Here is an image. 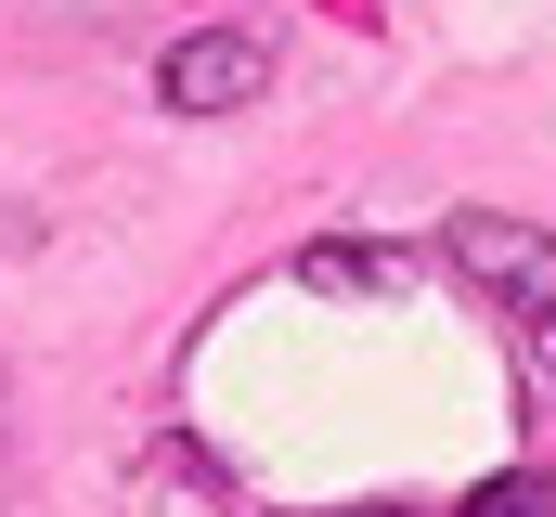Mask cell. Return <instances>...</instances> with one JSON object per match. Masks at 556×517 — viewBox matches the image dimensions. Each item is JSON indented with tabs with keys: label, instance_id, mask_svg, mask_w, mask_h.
I'll list each match as a JSON object with an SVG mask.
<instances>
[{
	"label": "cell",
	"instance_id": "obj_3",
	"mask_svg": "<svg viewBox=\"0 0 556 517\" xmlns=\"http://www.w3.org/2000/svg\"><path fill=\"white\" fill-rule=\"evenodd\" d=\"M453 517H556V466H505V479H479Z\"/></svg>",
	"mask_w": 556,
	"mask_h": 517
},
{
	"label": "cell",
	"instance_id": "obj_1",
	"mask_svg": "<svg viewBox=\"0 0 556 517\" xmlns=\"http://www.w3.org/2000/svg\"><path fill=\"white\" fill-rule=\"evenodd\" d=\"M440 258L505 311V337L531 350V388H544V414H556V234H531V220H453Z\"/></svg>",
	"mask_w": 556,
	"mask_h": 517
},
{
	"label": "cell",
	"instance_id": "obj_4",
	"mask_svg": "<svg viewBox=\"0 0 556 517\" xmlns=\"http://www.w3.org/2000/svg\"><path fill=\"white\" fill-rule=\"evenodd\" d=\"M311 285H389V258L376 247H311Z\"/></svg>",
	"mask_w": 556,
	"mask_h": 517
},
{
	"label": "cell",
	"instance_id": "obj_2",
	"mask_svg": "<svg viewBox=\"0 0 556 517\" xmlns=\"http://www.w3.org/2000/svg\"><path fill=\"white\" fill-rule=\"evenodd\" d=\"M260 78H273L260 26H194V39L155 65V104H168V117H233V104H260Z\"/></svg>",
	"mask_w": 556,
	"mask_h": 517
},
{
	"label": "cell",
	"instance_id": "obj_5",
	"mask_svg": "<svg viewBox=\"0 0 556 517\" xmlns=\"http://www.w3.org/2000/svg\"><path fill=\"white\" fill-rule=\"evenodd\" d=\"M363 517H402V505H363Z\"/></svg>",
	"mask_w": 556,
	"mask_h": 517
}]
</instances>
